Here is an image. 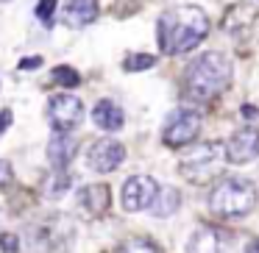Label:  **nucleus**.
I'll return each instance as SVG.
<instances>
[{
  "label": "nucleus",
  "mask_w": 259,
  "mask_h": 253,
  "mask_svg": "<svg viewBox=\"0 0 259 253\" xmlns=\"http://www.w3.org/2000/svg\"><path fill=\"white\" fill-rule=\"evenodd\" d=\"M98 17V3L95 0H67L64 3L62 20L67 28H87Z\"/></svg>",
  "instance_id": "nucleus-12"
},
{
  "label": "nucleus",
  "mask_w": 259,
  "mask_h": 253,
  "mask_svg": "<svg viewBox=\"0 0 259 253\" xmlns=\"http://www.w3.org/2000/svg\"><path fill=\"white\" fill-rule=\"evenodd\" d=\"M223 147H226V164H237V167L251 164L259 156V128L245 125V128L234 131Z\"/></svg>",
  "instance_id": "nucleus-9"
},
{
  "label": "nucleus",
  "mask_w": 259,
  "mask_h": 253,
  "mask_svg": "<svg viewBox=\"0 0 259 253\" xmlns=\"http://www.w3.org/2000/svg\"><path fill=\"white\" fill-rule=\"evenodd\" d=\"M109 200H112V192H109L106 184H87L75 195V206H78L81 217H87V220L103 217L109 212Z\"/></svg>",
  "instance_id": "nucleus-11"
},
{
  "label": "nucleus",
  "mask_w": 259,
  "mask_h": 253,
  "mask_svg": "<svg viewBox=\"0 0 259 253\" xmlns=\"http://www.w3.org/2000/svg\"><path fill=\"white\" fill-rule=\"evenodd\" d=\"M256 200H259L256 186L248 178L231 175V178H220L212 186V192H209V212L223 220H237V217L251 214Z\"/></svg>",
  "instance_id": "nucleus-3"
},
{
  "label": "nucleus",
  "mask_w": 259,
  "mask_h": 253,
  "mask_svg": "<svg viewBox=\"0 0 259 253\" xmlns=\"http://www.w3.org/2000/svg\"><path fill=\"white\" fill-rule=\"evenodd\" d=\"M125 162V147L117 139H98L87 150V167L95 173H114Z\"/></svg>",
  "instance_id": "nucleus-10"
},
{
  "label": "nucleus",
  "mask_w": 259,
  "mask_h": 253,
  "mask_svg": "<svg viewBox=\"0 0 259 253\" xmlns=\"http://www.w3.org/2000/svg\"><path fill=\"white\" fill-rule=\"evenodd\" d=\"M36 67H42V59L39 56H28V59L20 62V70H36Z\"/></svg>",
  "instance_id": "nucleus-25"
},
{
  "label": "nucleus",
  "mask_w": 259,
  "mask_h": 253,
  "mask_svg": "<svg viewBox=\"0 0 259 253\" xmlns=\"http://www.w3.org/2000/svg\"><path fill=\"white\" fill-rule=\"evenodd\" d=\"M231 62L223 53H203L187 67L184 89L192 100H212L231 86Z\"/></svg>",
  "instance_id": "nucleus-2"
},
{
  "label": "nucleus",
  "mask_w": 259,
  "mask_h": 253,
  "mask_svg": "<svg viewBox=\"0 0 259 253\" xmlns=\"http://www.w3.org/2000/svg\"><path fill=\"white\" fill-rule=\"evenodd\" d=\"M187 253H220V234L214 228H198L187 242Z\"/></svg>",
  "instance_id": "nucleus-16"
},
{
  "label": "nucleus",
  "mask_w": 259,
  "mask_h": 253,
  "mask_svg": "<svg viewBox=\"0 0 259 253\" xmlns=\"http://www.w3.org/2000/svg\"><path fill=\"white\" fill-rule=\"evenodd\" d=\"M201 131V114L195 109H176V112L167 114V123H164V131H162V142L167 147H184V145H192Z\"/></svg>",
  "instance_id": "nucleus-6"
},
{
  "label": "nucleus",
  "mask_w": 259,
  "mask_h": 253,
  "mask_svg": "<svg viewBox=\"0 0 259 253\" xmlns=\"http://www.w3.org/2000/svg\"><path fill=\"white\" fill-rule=\"evenodd\" d=\"M179 206H181V192L176 186H159L156 197L151 203V214L153 217H170V214L179 212Z\"/></svg>",
  "instance_id": "nucleus-15"
},
{
  "label": "nucleus",
  "mask_w": 259,
  "mask_h": 253,
  "mask_svg": "<svg viewBox=\"0 0 259 253\" xmlns=\"http://www.w3.org/2000/svg\"><path fill=\"white\" fill-rule=\"evenodd\" d=\"M75 242V225L67 214H48L28 228V245L36 253H64Z\"/></svg>",
  "instance_id": "nucleus-4"
},
{
  "label": "nucleus",
  "mask_w": 259,
  "mask_h": 253,
  "mask_svg": "<svg viewBox=\"0 0 259 253\" xmlns=\"http://www.w3.org/2000/svg\"><path fill=\"white\" fill-rule=\"evenodd\" d=\"M117 253H162L151 239H128L117 247Z\"/></svg>",
  "instance_id": "nucleus-21"
},
{
  "label": "nucleus",
  "mask_w": 259,
  "mask_h": 253,
  "mask_svg": "<svg viewBox=\"0 0 259 253\" xmlns=\"http://www.w3.org/2000/svg\"><path fill=\"white\" fill-rule=\"evenodd\" d=\"M209 36V17L198 6H176L159 17L156 39L162 53L167 56H181L190 53Z\"/></svg>",
  "instance_id": "nucleus-1"
},
{
  "label": "nucleus",
  "mask_w": 259,
  "mask_h": 253,
  "mask_svg": "<svg viewBox=\"0 0 259 253\" xmlns=\"http://www.w3.org/2000/svg\"><path fill=\"white\" fill-rule=\"evenodd\" d=\"M53 14H56V0H39V3H36V20H39L42 25L51 28V25H53Z\"/></svg>",
  "instance_id": "nucleus-22"
},
{
  "label": "nucleus",
  "mask_w": 259,
  "mask_h": 253,
  "mask_svg": "<svg viewBox=\"0 0 259 253\" xmlns=\"http://www.w3.org/2000/svg\"><path fill=\"white\" fill-rule=\"evenodd\" d=\"M156 192H159V184L151 175H131L123 184L120 203H123L125 212H145V209H151Z\"/></svg>",
  "instance_id": "nucleus-8"
},
{
  "label": "nucleus",
  "mask_w": 259,
  "mask_h": 253,
  "mask_svg": "<svg viewBox=\"0 0 259 253\" xmlns=\"http://www.w3.org/2000/svg\"><path fill=\"white\" fill-rule=\"evenodd\" d=\"M251 23H253V9L234 6V9H229V14H226L223 28L229 31V34H240V31H245Z\"/></svg>",
  "instance_id": "nucleus-17"
},
{
  "label": "nucleus",
  "mask_w": 259,
  "mask_h": 253,
  "mask_svg": "<svg viewBox=\"0 0 259 253\" xmlns=\"http://www.w3.org/2000/svg\"><path fill=\"white\" fill-rule=\"evenodd\" d=\"M75 150H78V139H73L67 134H56L48 142V162H51L53 170H67V164L73 162Z\"/></svg>",
  "instance_id": "nucleus-13"
},
{
  "label": "nucleus",
  "mask_w": 259,
  "mask_h": 253,
  "mask_svg": "<svg viewBox=\"0 0 259 253\" xmlns=\"http://www.w3.org/2000/svg\"><path fill=\"white\" fill-rule=\"evenodd\" d=\"M245 253H259V239H253L251 245H248V250Z\"/></svg>",
  "instance_id": "nucleus-28"
},
{
  "label": "nucleus",
  "mask_w": 259,
  "mask_h": 253,
  "mask_svg": "<svg viewBox=\"0 0 259 253\" xmlns=\"http://www.w3.org/2000/svg\"><path fill=\"white\" fill-rule=\"evenodd\" d=\"M9 125H12V109H3V112H0V134H3Z\"/></svg>",
  "instance_id": "nucleus-26"
},
{
  "label": "nucleus",
  "mask_w": 259,
  "mask_h": 253,
  "mask_svg": "<svg viewBox=\"0 0 259 253\" xmlns=\"http://www.w3.org/2000/svg\"><path fill=\"white\" fill-rule=\"evenodd\" d=\"M14 184V170L6 159H0V189H6V186Z\"/></svg>",
  "instance_id": "nucleus-23"
},
{
  "label": "nucleus",
  "mask_w": 259,
  "mask_h": 253,
  "mask_svg": "<svg viewBox=\"0 0 259 253\" xmlns=\"http://www.w3.org/2000/svg\"><path fill=\"white\" fill-rule=\"evenodd\" d=\"M0 247L6 253H17L20 250V236L17 234H3L0 236Z\"/></svg>",
  "instance_id": "nucleus-24"
},
{
  "label": "nucleus",
  "mask_w": 259,
  "mask_h": 253,
  "mask_svg": "<svg viewBox=\"0 0 259 253\" xmlns=\"http://www.w3.org/2000/svg\"><path fill=\"white\" fill-rule=\"evenodd\" d=\"M92 123L103 131H120L125 123V114L114 100H98L92 109Z\"/></svg>",
  "instance_id": "nucleus-14"
},
{
  "label": "nucleus",
  "mask_w": 259,
  "mask_h": 253,
  "mask_svg": "<svg viewBox=\"0 0 259 253\" xmlns=\"http://www.w3.org/2000/svg\"><path fill=\"white\" fill-rule=\"evenodd\" d=\"M51 78H53V84L64 86V89H70V86H78V84H81V75L75 73L73 67H67V64H59V67L51 73Z\"/></svg>",
  "instance_id": "nucleus-20"
},
{
  "label": "nucleus",
  "mask_w": 259,
  "mask_h": 253,
  "mask_svg": "<svg viewBox=\"0 0 259 253\" xmlns=\"http://www.w3.org/2000/svg\"><path fill=\"white\" fill-rule=\"evenodd\" d=\"M153 64H156V56H151V53H131V56H125L123 70L125 73H142V70H151Z\"/></svg>",
  "instance_id": "nucleus-19"
},
{
  "label": "nucleus",
  "mask_w": 259,
  "mask_h": 253,
  "mask_svg": "<svg viewBox=\"0 0 259 253\" xmlns=\"http://www.w3.org/2000/svg\"><path fill=\"white\" fill-rule=\"evenodd\" d=\"M226 164V147L220 142H192L190 153L181 159L179 173L192 184H209Z\"/></svg>",
  "instance_id": "nucleus-5"
},
{
  "label": "nucleus",
  "mask_w": 259,
  "mask_h": 253,
  "mask_svg": "<svg viewBox=\"0 0 259 253\" xmlns=\"http://www.w3.org/2000/svg\"><path fill=\"white\" fill-rule=\"evenodd\" d=\"M70 186H73V175H70L67 170H53L45 178V195L48 197H62Z\"/></svg>",
  "instance_id": "nucleus-18"
},
{
  "label": "nucleus",
  "mask_w": 259,
  "mask_h": 253,
  "mask_svg": "<svg viewBox=\"0 0 259 253\" xmlns=\"http://www.w3.org/2000/svg\"><path fill=\"white\" fill-rule=\"evenodd\" d=\"M81 120H84V103L75 95L64 92V95H53L48 100V123L56 134H70Z\"/></svg>",
  "instance_id": "nucleus-7"
},
{
  "label": "nucleus",
  "mask_w": 259,
  "mask_h": 253,
  "mask_svg": "<svg viewBox=\"0 0 259 253\" xmlns=\"http://www.w3.org/2000/svg\"><path fill=\"white\" fill-rule=\"evenodd\" d=\"M240 112H242V117H245V120H253V117H259V109H256V106H251V103H245V106H242Z\"/></svg>",
  "instance_id": "nucleus-27"
}]
</instances>
